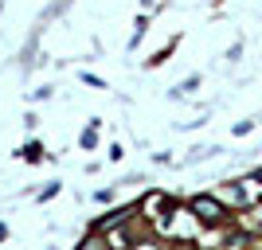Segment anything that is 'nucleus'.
<instances>
[{
    "label": "nucleus",
    "instance_id": "f257e3e1",
    "mask_svg": "<svg viewBox=\"0 0 262 250\" xmlns=\"http://www.w3.org/2000/svg\"><path fill=\"white\" fill-rule=\"evenodd\" d=\"M192 211H196L208 227H215L219 219L227 215V211H223V203H219V199H211V196H196V199H192Z\"/></svg>",
    "mask_w": 262,
    "mask_h": 250
},
{
    "label": "nucleus",
    "instance_id": "f03ea898",
    "mask_svg": "<svg viewBox=\"0 0 262 250\" xmlns=\"http://www.w3.org/2000/svg\"><path fill=\"white\" fill-rule=\"evenodd\" d=\"M129 215H133V207H121V211H114V215L98 219V231H110V227H118V223H125Z\"/></svg>",
    "mask_w": 262,
    "mask_h": 250
},
{
    "label": "nucleus",
    "instance_id": "7ed1b4c3",
    "mask_svg": "<svg viewBox=\"0 0 262 250\" xmlns=\"http://www.w3.org/2000/svg\"><path fill=\"white\" fill-rule=\"evenodd\" d=\"M4 235H8V231H4V227H0V239H4Z\"/></svg>",
    "mask_w": 262,
    "mask_h": 250
}]
</instances>
